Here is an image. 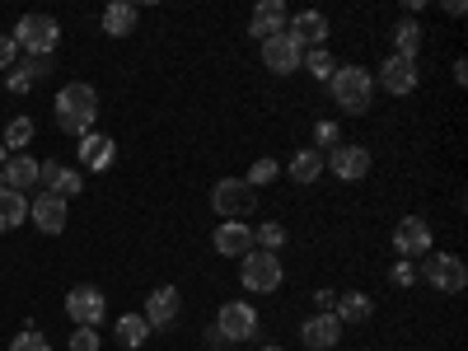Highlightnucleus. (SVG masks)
Returning <instances> with one entry per match:
<instances>
[{
  "mask_svg": "<svg viewBox=\"0 0 468 351\" xmlns=\"http://www.w3.org/2000/svg\"><path fill=\"white\" fill-rule=\"evenodd\" d=\"M94 122H99V94H94V85H80V80H70L61 94H57V127L66 132V136H90L94 132Z\"/></svg>",
  "mask_w": 468,
  "mask_h": 351,
  "instance_id": "nucleus-1",
  "label": "nucleus"
},
{
  "mask_svg": "<svg viewBox=\"0 0 468 351\" xmlns=\"http://www.w3.org/2000/svg\"><path fill=\"white\" fill-rule=\"evenodd\" d=\"M328 90H333V103L342 112H351V117H366L375 108V75L366 66H337Z\"/></svg>",
  "mask_w": 468,
  "mask_h": 351,
  "instance_id": "nucleus-2",
  "label": "nucleus"
},
{
  "mask_svg": "<svg viewBox=\"0 0 468 351\" xmlns=\"http://www.w3.org/2000/svg\"><path fill=\"white\" fill-rule=\"evenodd\" d=\"M417 277L431 286V291H441V295H459L468 286V267H463L459 253H436L431 249V253L417 262Z\"/></svg>",
  "mask_w": 468,
  "mask_h": 351,
  "instance_id": "nucleus-3",
  "label": "nucleus"
},
{
  "mask_svg": "<svg viewBox=\"0 0 468 351\" xmlns=\"http://www.w3.org/2000/svg\"><path fill=\"white\" fill-rule=\"evenodd\" d=\"M10 37H15V48L28 52V57H52L57 43H61V24H57L52 15H24V19L10 28Z\"/></svg>",
  "mask_w": 468,
  "mask_h": 351,
  "instance_id": "nucleus-4",
  "label": "nucleus"
},
{
  "mask_svg": "<svg viewBox=\"0 0 468 351\" xmlns=\"http://www.w3.org/2000/svg\"><path fill=\"white\" fill-rule=\"evenodd\" d=\"M211 211L220 220H249L258 211V192L244 178H216L211 187Z\"/></svg>",
  "mask_w": 468,
  "mask_h": 351,
  "instance_id": "nucleus-5",
  "label": "nucleus"
},
{
  "mask_svg": "<svg viewBox=\"0 0 468 351\" xmlns=\"http://www.w3.org/2000/svg\"><path fill=\"white\" fill-rule=\"evenodd\" d=\"M282 277H286V267H282L277 253L253 249V253L239 258V282H244V291H253V295H271V291L282 286Z\"/></svg>",
  "mask_w": 468,
  "mask_h": 351,
  "instance_id": "nucleus-6",
  "label": "nucleus"
},
{
  "mask_svg": "<svg viewBox=\"0 0 468 351\" xmlns=\"http://www.w3.org/2000/svg\"><path fill=\"white\" fill-rule=\"evenodd\" d=\"M211 328L220 333L225 346H239V342L258 337V309H253L249 300H225V304L216 309V324H211Z\"/></svg>",
  "mask_w": 468,
  "mask_h": 351,
  "instance_id": "nucleus-7",
  "label": "nucleus"
},
{
  "mask_svg": "<svg viewBox=\"0 0 468 351\" xmlns=\"http://www.w3.org/2000/svg\"><path fill=\"white\" fill-rule=\"evenodd\" d=\"M324 169H333V178H342V183H361L370 174V150L356 141H342L324 154Z\"/></svg>",
  "mask_w": 468,
  "mask_h": 351,
  "instance_id": "nucleus-8",
  "label": "nucleus"
},
{
  "mask_svg": "<svg viewBox=\"0 0 468 351\" xmlns=\"http://www.w3.org/2000/svg\"><path fill=\"white\" fill-rule=\"evenodd\" d=\"M103 314H108V300H103L99 286H75V291H66V319H70L75 328H99Z\"/></svg>",
  "mask_w": 468,
  "mask_h": 351,
  "instance_id": "nucleus-9",
  "label": "nucleus"
},
{
  "mask_svg": "<svg viewBox=\"0 0 468 351\" xmlns=\"http://www.w3.org/2000/svg\"><path fill=\"white\" fill-rule=\"evenodd\" d=\"M417 85H421V70H417V61H412V57H388V61L379 66V75H375V90L394 94V99L412 94Z\"/></svg>",
  "mask_w": 468,
  "mask_h": 351,
  "instance_id": "nucleus-10",
  "label": "nucleus"
},
{
  "mask_svg": "<svg viewBox=\"0 0 468 351\" xmlns=\"http://www.w3.org/2000/svg\"><path fill=\"white\" fill-rule=\"evenodd\" d=\"M262 66L271 75H295L304 66V48L295 43L291 33H277V37H267V43H262Z\"/></svg>",
  "mask_w": 468,
  "mask_h": 351,
  "instance_id": "nucleus-11",
  "label": "nucleus"
},
{
  "mask_svg": "<svg viewBox=\"0 0 468 351\" xmlns=\"http://www.w3.org/2000/svg\"><path fill=\"white\" fill-rule=\"evenodd\" d=\"M394 249H399V258H426L431 253V225H426V216H403L399 225H394Z\"/></svg>",
  "mask_w": 468,
  "mask_h": 351,
  "instance_id": "nucleus-12",
  "label": "nucleus"
},
{
  "mask_svg": "<svg viewBox=\"0 0 468 351\" xmlns=\"http://www.w3.org/2000/svg\"><path fill=\"white\" fill-rule=\"evenodd\" d=\"M178 314H183V295H178V286H154V291L145 295V314H141V319L150 324V333L178 324Z\"/></svg>",
  "mask_w": 468,
  "mask_h": 351,
  "instance_id": "nucleus-13",
  "label": "nucleus"
},
{
  "mask_svg": "<svg viewBox=\"0 0 468 351\" xmlns=\"http://www.w3.org/2000/svg\"><path fill=\"white\" fill-rule=\"evenodd\" d=\"M211 244H216L220 258H234V262H239L244 253H253V225H244V220H220L216 234H211Z\"/></svg>",
  "mask_w": 468,
  "mask_h": 351,
  "instance_id": "nucleus-14",
  "label": "nucleus"
},
{
  "mask_svg": "<svg viewBox=\"0 0 468 351\" xmlns=\"http://www.w3.org/2000/svg\"><path fill=\"white\" fill-rule=\"evenodd\" d=\"M28 216L43 234H66V225H70V211H66V202L57 197V192H37V197L28 202Z\"/></svg>",
  "mask_w": 468,
  "mask_h": 351,
  "instance_id": "nucleus-15",
  "label": "nucleus"
},
{
  "mask_svg": "<svg viewBox=\"0 0 468 351\" xmlns=\"http://www.w3.org/2000/svg\"><path fill=\"white\" fill-rule=\"evenodd\" d=\"M286 33L295 37V43L304 48V52H314V48H328V15H319V10H300L291 24H286Z\"/></svg>",
  "mask_w": 468,
  "mask_h": 351,
  "instance_id": "nucleus-16",
  "label": "nucleus"
},
{
  "mask_svg": "<svg viewBox=\"0 0 468 351\" xmlns=\"http://www.w3.org/2000/svg\"><path fill=\"white\" fill-rule=\"evenodd\" d=\"M286 24H291V10L282 5V0H262V5L253 10V19H249V37H258V43H267V37L286 33Z\"/></svg>",
  "mask_w": 468,
  "mask_h": 351,
  "instance_id": "nucleus-17",
  "label": "nucleus"
},
{
  "mask_svg": "<svg viewBox=\"0 0 468 351\" xmlns=\"http://www.w3.org/2000/svg\"><path fill=\"white\" fill-rule=\"evenodd\" d=\"M300 342H304L309 351H333V346L342 342L337 314H314V319H304V324H300Z\"/></svg>",
  "mask_w": 468,
  "mask_h": 351,
  "instance_id": "nucleus-18",
  "label": "nucleus"
},
{
  "mask_svg": "<svg viewBox=\"0 0 468 351\" xmlns=\"http://www.w3.org/2000/svg\"><path fill=\"white\" fill-rule=\"evenodd\" d=\"M43 75H52V57H24V61H15L10 66V75H5V90L10 94H28Z\"/></svg>",
  "mask_w": 468,
  "mask_h": 351,
  "instance_id": "nucleus-19",
  "label": "nucleus"
},
{
  "mask_svg": "<svg viewBox=\"0 0 468 351\" xmlns=\"http://www.w3.org/2000/svg\"><path fill=\"white\" fill-rule=\"evenodd\" d=\"M112 160H117V141H112V136H103V132H90V136H80V165H85V169L103 174Z\"/></svg>",
  "mask_w": 468,
  "mask_h": 351,
  "instance_id": "nucleus-20",
  "label": "nucleus"
},
{
  "mask_svg": "<svg viewBox=\"0 0 468 351\" xmlns=\"http://www.w3.org/2000/svg\"><path fill=\"white\" fill-rule=\"evenodd\" d=\"M333 314H337V324H342V328H346V324H366V319L375 314V300H370L366 291H346V295H337Z\"/></svg>",
  "mask_w": 468,
  "mask_h": 351,
  "instance_id": "nucleus-21",
  "label": "nucleus"
},
{
  "mask_svg": "<svg viewBox=\"0 0 468 351\" xmlns=\"http://www.w3.org/2000/svg\"><path fill=\"white\" fill-rule=\"evenodd\" d=\"M136 19H141V10L132 5V0H112V5L103 10V19H99V24H103V33H108V37H127V33L136 28Z\"/></svg>",
  "mask_w": 468,
  "mask_h": 351,
  "instance_id": "nucleus-22",
  "label": "nucleus"
},
{
  "mask_svg": "<svg viewBox=\"0 0 468 351\" xmlns=\"http://www.w3.org/2000/svg\"><path fill=\"white\" fill-rule=\"evenodd\" d=\"M0 169H5V187H15V192L37 187V160H33L28 150H24V154H10V160L0 165Z\"/></svg>",
  "mask_w": 468,
  "mask_h": 351,
  "instance_id": "nucleus-23",
  "label": "nucleus"
},
{
  "mask_svg": "<svg viewBox=\"0 0 468 351\" xmlns=\"http://www.w3.org/2000/svg\"><path fill=\"white\" fill-rule=\"evenodd\" d=\"M28 220V197L15 187H0V234H10Z\"/></svg>",
  "mask_w": 468,
  "mask_h": 351,
  "instance_id": "nucleus-24",
  "label": "nucleus"
},
{
  "mask_svg": "<svg viewBox=\"0 0 468 351\" xmlns=\"http://www.w3.org/2000/svg\"><path fill=\"white\" fill-rule=\"evenodd\" d=\"M33 117H10L5 127H0V150L5 154H24L28 150V141H33Z\"/></svg>",
  "mask_w": 468,
  "mask_h": 351,
  "instance_id": "nucleus-25",
  "label": "nucleus"
},
{
  "mask_svg": "<svg viewBox=\"0 0 468 351\" xmlns=\"http://www.w3.org/2000/svg\"><path fill=\"white\" fill-rule=\"evenodd\" d=\"M286 174H291V183H314L319 174H324V150H295L291 154V165H286Z\"/></svg>",
  "mask_w": 468,
  "mask_h": 351,
  "instance_id": "nucleus-26",
  "label": "nucleus"
},
{
  "mask_svg": "<svg viewBox=\"0 0 468 351\" xmlns=\"http://www.w3.org/2000/svg\"><path fill=\"white\" fill-rule=\"evenodd\" d=\"M112 333H117V342H122L127 351H136V346H145V342H150V324H145L141 314H122Z\"/></svg>",
  "mask_w": 468,
  "mask_h": 351,
  "instance_id": "nucleus-27",
  "label": "nucleus"
},
{
  "mask_svg": "<svg viewBox=\"0 0 468 351\" xmlns=\"http://www.w3.org/2000/svg\"><path fill=\"white\" fill-rule=\"evenodd\" d=\"M417 48H421V24L408 15V19H399V28H394V57H412V61H417Z\"/></svg>",
  "mask_w": 468,
  "mask_h": 351,
  "instance_id": "nucleus-28",
  "label": "nucleus"
},
{
  "mask_svg": "<svg viewBox=\"0 0 468 351\" xmlns=\"http://www.w3.org/2000/svg\"><path fill=\"white\" fill-rule=\"evenodd\" d=\"M282 244H286V225H282V220H262V225H253V249L277 253Z\"/></svg>",
  "mask_w": 468,
  "mask_h": 351,
  "instance_id": "nucleus-29",
  "label": "nucleus"
},
{
  "mask_svg": "<svg viewBox=\"0 0 468 351\" xmlns=\"http://www.w3.org/2000/svg\"><path fill=\"white\" fill-rule=\"evenodd\" d=\"M300 70H309V75H314V80H333V75H337V61H333V52L328 48H314V52H304V66Z\"/></svg>",
  "mask_w": 468,
  "mask_h": 351,
  "instance_id": "nucleus-30",
  "label": "nucleus"
},
{
  "mask_svg": "<svg viewBox=\"0 0 468 351\" xmlns=\"http://www.w3.org/2000/svg\"><path fill=\"white\" fill-rule=\"evenodd\" d=\"M48 192H57L61 202L80 197V192H85V178H80V169H57V178H52V187H48Z\"/></svg>",
  "mask_w": 468,
  "mask_h": 351,
  "instance_id": "nucleus-31",
  "label": "nucleus"
},
{
  "mask_svg": "<svg viewBox=\"0 0 468 351\" xmlns=\"http://www.w3.org/2000/svg\"><path fill=\"white\" fill-rule=\"evenodd\" d=\"M277 174H282V165H277V160H271V154H262V160H253V169L244 174V183H249V187L258 192V187H267V183H271V178H277Z\"/></svg>",
  "mask_w": 468,
  "mask_h": 351,
  "instance_id": "nucleus-32",
  "label": "nucleus"
},
{
  "mask_svg": "<svg viewBox=\"0 0 468 351\" xmlns=\"http://www.w3.org/2000/svg\"><path fill=\"white\" fill-rule=\"evenodd\" d=\"M99 346H103L99 328H75V333H70V342H66V351H99Z\"/></svg>",
  "mask_w": 468,
  "mask_h": 351,
  "instance_id": "nucleus-33",
  "label": "nucleus"
},
{
  "mask_svg": "<svg viewBox=\"0 0 468 351\" xmlns=\"http://www.w3.org/2000/svg\"><path fill=\"white\" fill-rule=\"evenodd\" d=\"M10 351H52V346H48V337L37 328H24L19 337H10Z\"/></svg>",
  "mask_w": 468,
  "mask_h": 351,
  "instance_id": "nucleus-34",
  "label": "nucleus"
},
{
  "mask_svg": "<svg viewBox=\"0 0 468 351\" xmlns=\"http://www.w3.org/2000/svg\"><path fill=\"white\" fill-rule=\"evenodd\" d=\"M314 141H319L314 150H324V154H328L333 145H342V127H337V122H328V117H324V122L314 127Z\"/></svg>",
  "mask_w": 468,
  "mask_h": 351,
  "instance_id": "nucleus-35",
  "label": "nucleus"
},
{
  "mask_svg": "<svg viewBox=\"0 0 468 351\" xmlns=\"http://www.w3.org/2000/svg\"><path fill=\"white\" fill-rule=\"evenodd\" d=\"M388 282H394V286H403V291H408V286L417 282V262L399 258V262H394V271H388Z\"/></svg>",
  "mask_w": 468,
  "mask_h": 351,
  "instance_id": "nucleus-36",
  "label": "nucleus"
},
{
  "mask_svg": "<svg viewBox=\"0 0 468 351\" xmlns=\"http://www.w3.org/2000/svg\"><path fill=\"white\" fill-rule=\"evenodd\" d=\"M19 61V48H15V37L10 33H0V70H10Z\"/></svg>",
  "mask_w": 468,
  "mask_h": 351,
  "instance_id": "nucleus-37",
  "label": "nucleus"
},
{
  "mask_svg": "<svg viewBox=\"0 0 468 351\" xmlns=\"http://www.w3.org/2000/svg\"><path fill=\"white\" fill-rule=\"evenodd\" d=\"M314 304H319V314H333V304H337V291H314Z\"/></svg>",
  "mask_w": 468,
  "mask_h": 351,
  "instance_id": "nucleus-38",
  "label": "nucleus"
},
{
  "mask_svg": "<svg viewBox=\"0 0 468 351\" xmlns=\"http://www.w3.org/2000/svg\"><path fill=\"white\" fill-rule=\"evenodd\" d=\"M454 85H468V61H463V57L454 61Z\"/></svg>",
  "mask_w": 468,
  "mask_h": 351,
  "instance_id": "nucleus-39",
  "label": "nucleus"
},
{
  "mask_svg": "<svg viewBox=\"0 0 468 351\" xmlns=\"http://www.w3.org/2000/svg\"><path fill=\"white\" fill-rule=\"evenodd\" d=\"M5 160H10V154H5V150H0V165H5Z\"/></svg>",
  "mask_w": 468,
  "mask_h": 351,
  "instance_id": "nucleus-40",
  "label": "nucleus"
},
{
  "mask_svg": "<svg viewBox=\"0 0 468 351\" xmlns=\"http://www.w3.org/2000/svg\"><path fill=\"white\" fill-rule=\"evenodd\" d=\"M0 187H5V169H0Z\"/></svg>",
  "mask_w": 468,
  "mask_h": 351,
  "instance_id": "nucleus-41",
  "label": "nucleus"
},
{
  "mask_svg": "<svg viewBox=\"0 0 468 351\" xmlns=\"http://www.w3.org/2000/svg\"><path fill=\"white\" fill-rule=\"evenodd\" d=\"M262 351H282V346H262Z\"/></svg>",
  "mask_w": 468,
  "mask_h": 351,
  "instance_id": "nucleus-42",
  "label": "nucleus"
}]
</instances>
